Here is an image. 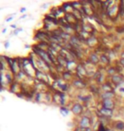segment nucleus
I'll return each mask as SVG.
<instances>
[{
    "label": "nucleus",
    "mask_w": 124,
    "mask_h": 131,
    "mask_svg": "<svg viewBox=\"0 0 124 131\" xmlns=\"http://www.w3.org/2000/svg\"><path fill=\"white\" fill-rule=\"evenodd\" d=\"M4 47H5V49H9V41H6L4 43Z\"/></svg>",
    "instance_id": "21"
},
{
    "label": "nucleus",
    "mask_w": 124,
    "mask_h": 131,
    "mask_svg": "<svg viewBox=\"0 0 124 131\" xmlns=\"http://www.w3.org/2000/svg\"><path fill=\"white\" fill-rule=\"evenodd\" d=\"M123 68H124V67H123ZM123 70H124V69H123Z\"/></svg>",
    "instance_id": "28"
},
{
    "label": "nucleus",
    "mask_w": 124,
    "mask_h": 131,
    "mask_svg": "<svg viewBox=\"0 0 124 131\" xmlns=\"http://www.w3.org/2000/svg\"><path fill=\"white\" fill-rule=\"evenodd\" d=\"M115 97V93L114 92H103L101 95H100V98L102 99V101L104 100H108V99H111Z\"/></svg>",
    "instance_id": "14"
},
{
    "label": "nucleus",
    "mask_w": 124,
    "mask_h": 131,
    "mask_svg": "<svg viewBox=\"0 0 124 131\" xmlns=\"http://www.w3.org/2000/svg\"><path fill=\"white\" fill-rule=\"evenodd\" d=\"M26 17H27V15H22L21 17L20 18V19H24V18H26Z\"/></svg>",
    "instance_id": "24"
},
{
    "label": "nucleus",
    "mask_w": 124,
    "mask_h": 131,
    "mask_svg": "<svg viewBox=\"0 0 124 131\" xmlns=\"http://www.w3.org/2000/svg\"><path fill=\"white\" fill-rule=\"evenodd\" d=\"M62 78L64 79L65 82H70V81H73V76L72 74V72H68V71H65L62 73Z\"/></svg>",
    "instance_id": "13"
},
{
    "label": "nucleus",
    "mask_w": 124,
    "mask_h": 131,
    "mask_svg": "<svg viewBox=\"0 0 124 131\" xmlns=\"http://www.w3.org/2000/svg\"><path fill=\"white\" fill-rule=\"evenodd\" d=\"M9 89H10V91H11L12 93H14L17 95H20L23 91L21 83H19V82H13L11 84H10Z\"/></svg>",
    "instance_id": "2"
},
{
    "label": "nucleus",
    "mask_w": 124,
    "mask_h": 131,
    "mask_svg": "<svg viewBox=\"0 0 124 131\" xmlns=\"http://www.w3.org/2000/svg\"><path fill=\"white\" fill-rule=\"evenodd\" d=\"M62 9H64V11L65 12V14L67 13H73L74 11V9H73L72 5V3H65L64 4L62 5Z\"/></svg>",
    "instance_id": "11"
},
{
    "label": "nucleus",
    "mask_w": 124,
    "mask_h": 131,
    "mask_svg": "<svg viewBox=\"0 0 124 131\" xmlns=\"http://www.w3.org/2000/svg\"><path fill=\"white\" fill-rule=\"evenodd\" d=\"M99 113L100 114V116L103 117H105V118H109V117H111L113 115V110H110V109H106L105 107H102L99 109Z\"/></svg>",
    "instance_id": "6"
},
{
    "label": "nucleus",
    "mask_w": 124,
    "mask_h": 131,
    "mask_svg": "<svg viewBox=\"0 0 124 131\" xmlns=\"http://www.w3.org/2000/svg\"><path fill=\"white\" fill-rule=\"evenodd\" d=\"M13 18H14V16H13V15H12V16H10V17H8L7 19H6V21H7V22L10 21V20H13Z\"/></svg>",
    "instance_id": "22"
},
{
    "label": "nucleus",
    "mask_w": 124,
    "mask_h": 131,
    "mask_svg": "<svg viewBox=\"0 0 124 131\" xmlns=\"http://www.w3.org/2000/svg\"><path fill=\"white\" fill-rule=\"evenodd\" d=\"M6 31H7V28H4V29L2 31V33H5L6 32Z\"/></svg>",
    "instance_id": "26"
},
{
    "label": "nucleus",
    "mask_w": 124,
    "mask_h": 131,
    "mask_svg": "<svg viewBox=\"0 0 124 131\" xmlns=\"http://www.w3.org/2000/svg\"><path fill=\"white\" fill-rule=\"evenodd\" d=\"M101 106L105 107V108H106V109L114 110L115 102L113 101V100H111V99L104 100V101H102V102H101Z\"/></svg>",
    "instance_id": "7"
},
{
    "label": "nucleus",
    "mask_w": 124,
    "mask_h": 131,
    "mask_svg": "<svg viewBox=\"0 0 124 131\" xmlns=\"http://www.w3.org/2000/svg\"><path fill=\"white\" fill-rule=\"evenodd\" d=\"M107 131H115V129H107Z\"/></svg>",
    "instance_id": "27"
},
{
    "label": "nucleus",
    "mask_w": 124,
    "mask_h": 131,
    "mask_svg": "<svg viewBox=\"0 0 124 131\" xmlns=\"http://www.w3.org/2000/svg\"><path fill=\"white\" fill-rule=\"evenodd\" d=\"M22 31H23L22 28H18V29H15L14 31V34L15 35H18V33H19L20 32H22Z\"/></svg>",
    "instance_id": "20"
},
{
    "label": "nucleus",
    "mask_w": 124,
    "mask_h": 131,
    "mask_svg": "<svg viewBox=\"0 0 124 131\" xmlns=\"http://www.w3.org/2000/svg\"><path fill=\"white\" fill-rule=\"evenodd\" d=\"M60 113L63 117H66L70 113V109L66 106H60Z\"/></svg>",
    "instance_id": "18"
},
{
    "label": "nucleus",
    "mask_w": 124,
    "mask_h": 131,
    "mask_svg": "<svg viewBox=\"0 0 124 131\" xmlns=\"http://www.w3.org/2000/svg\"><path fill=\"white\" fill-rule=\"evenodd\" d=\"M86 42H87V44H88L89 47H91V48H94V47H95L97 44L99 43L98 39L94 36H92L91 38H89Z\"/></svg>",
    "instance_id": "12"
},
{
    "label": "nucleus",
    "mask_w": 124,
    "mask_h": 131,
    "mask_svg": "<svg viewBox=\"0 0 124 131\" xmlns=\"http://www.w3.org/2000/svg\"><path fill=\"white\" fill-rule=\"evenodd\" d=\"M72 84L76 89H78V90H83L86 87V83L83 79H80V78H76L72 81Z\"/></svg>",
    "instance_id": "8"
},
{
    "label": "nucleus",
    "mask_w": 124,
    "mask_h": 131,
    "mask_svg": "<svg viewBox=\"0 0 124 131\" xmlns=\"http://www.w3.org/2000/svg\"><path fill=\"white\" fill-rule=\"evenodd\" d=\"M118 89V91H119L120 93L122 94H124V83H122V84H121L120 86H118V87H117Z\"/></svg>",
    "instance_id": "19"
},
{
    "label": "nucleus",
    "mask_w": 124,
    "mask_h": 131,
    "mask_svg": "<svg viewBox=\"0 0 124 131\" xmlns=\"http://www.w3.org/2000/svg\"><path fill=\"white\" fill-rule=\"evenodd\" d=\"M71 111H72L73 113L76 116H80V115L84 112V107L83 105L79 103V102H76L74 103L72 106V108H71Z\"/></svg>",
    "instance_id": "4"
},
{
    "label": "nucleus",
    "mask_w": 124,
    "mask_h": 131,
    "mask_svg": "<svg viewBox=\"0 0 124 131\" xmlns=\"http://www.w3.org/2000/svg\"><path fill=\"white\" fill-rule=\"evenodd\" d=\"M99 62H101L102 64H105V65H107L109 64L110 62V59L109 57L105 54H100L99 56Z\"/></svg>",
    "instance_id": "17"
},
{
    "label": "nucleus",
    "mask_w": 124,
    "mask_h": 131,
    "mask_svg": "<svg viewBox=\"0 0 124 131\" xmlns=\"http://www.w3.org/2000/svg\"><path fill=\"white\" fill-rule=\"evenodd\" d=\"M64 19L65 20V21H66L67 24L72 26V27H75V26L79 22V20L76 19L75 15H73V13H72V14H71V13L65 14Z\"/></svg>",
    "instance_id": "3"
},
{
    "label": "nucleus",
    "mask_w": 124,
    "mask_h": 131,
    "mask_svg": "<svg viewBox=\"0 0 124 131\" xmlns=\"http://www.w3.org/2000/svg\"><path fill=\"white\" fill-rule=\"evenodd\" d=\"M77 66H78V64L76 63L75 60L74 61H69L67 62V65H66L65 69L70 72H72V71H74L75 72H76V67H77Z\"/></svg>",
    "instance_id": "9"
},
{
    "label": "nucleus",
    "mask_w": 124,
    "mask_h": 131,
    "mask_svg": "<svg viewBox=\"0 0 124 131\" xmlns=\"http://www.w3.org/2000/svg\"><path fill=\"white\" fill-rule=\"evenodd\" d=\"M101 89L104 92H113V88L111 86V83L105 82L101 85Z\"/></svg>",
    "instance_id": "15"
},
{
    "label": "nucleus",
    "mask_w": 124,
    "mask_h": 131,
    "mask_svg": "<svg viewBox=\"0 0 124 131\" xmlns=\"http://www.w3.org/2000/svg\"><path fill=\"white\" fill-rule=\"evenodd\" d=\"M114 129L117 130V131H124V122L122 121H117L116 122L114 125Z\"/></svg>",
    "instance_id": "16"
},
{
    "label": "nucleus",
    "mask_w": 124,
    "mask_h": 131,
    "mask_svg": "<svg viewBox=\"0 0 124 131\" xmlns=\"http://www.w3.org/2000/svg\"><path fill=\"white\" fill-rule=\"evenodd\" d=\"M88 61L94 65H97L99 62V56L96 53H92L89 54Z\"/></svg>",
    "instance_id": "10"
},
{
    "label": "nucleus",
    "mask_w": 124,
    "mask_h": 131,
    "mask_svg": "<svg viewBox=\"0 0 124 131\" xmlns=\"http://www.w3.org/2000/svg\"><path fill=\"white\" fill-rule=\"evenodd\" d=\"M26 8H21V9H20V13H24V12L26 11Z\"/></svg>",
    "instance_id": "23"
},
{
    "label": "nucleus",
    "mask_w": 124,
    "mask_h": 131,
    "mask_svg": "<svg viewBox=\"0 0 124 131\" xmlns=\"http://www.w3.org/2000/svg\"><path fill=\"white\" fill-rule=\"evenodd\" d=\"M110 79H111V83L113 84L116 85V88L118 87V86H120L123 83V78L122 77V75L118 74V73L111 76Z\"/></svg>",
    "instance_id": "5"
},
{
    "label": "nucleus",
    "mask_w": 124,
    "mask_h": 131,
    "mask_svg": "<svg viewBox=\"0 0 124 131\" xmlns=\"http://www.w3.org/2000/svg\"><path fill=\"white\" fill-rule=\"evenodd\" d=\"M11 27L14 28V29L15 30V29H16V25H11Z\"/></svg>",
    "instance_id": "25"
},
{
    "label": "nucleus",
    "mask_w": 124,
    "mask_h": 131,
    "mask_svg": "<svg viewBox=\"0 0 124 131\" xmlns=\"http://www.w3.org/2000/svg\"><path fill=\"white\" fill-rule=\"evenodd\" d=\"M78 127H80L81 129H83L84 130L89 129V128H92L91 117L86 116V115H83V117H81V118L78 122Z\"/></svg>",
    "instance_id": "1"
}]
</instances>
